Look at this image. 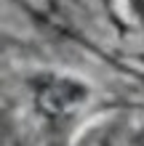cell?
I'll return each instance as SVG.
<instances>
[{
  "instance_id": "obj_1",
  "label": "cell",
  "mask_w": 144,
  "mask_h": 146,
  "mask_svg": "<svg viewBox=\"0 0 144 146\" xmlns=\"http://www.w3.org/2000/svg\"><path fill=\"white\" fill-rule=\"evenodd\" d=\"M91 90L86 82L64 74H43L32 85V101H35L38 114L48 125L62 127L75 111L88 101Z\"/></svg>"
},
{
  "instance_id": "obj_2",
  "label": "cell",
  "mask_w": 144,
  "mask_h": 146,
  "mask_svg": "<svg viewBox=\"0 0 144 146\" xmlns=\"http://www.w3.org/2000/svg\"><path fill=\"white\" fill-rule=\"evenodd\" d=\"M128 5L133 8V13H136V19L144 24V0H128Z\"/></svg>"
}]
</instances>
